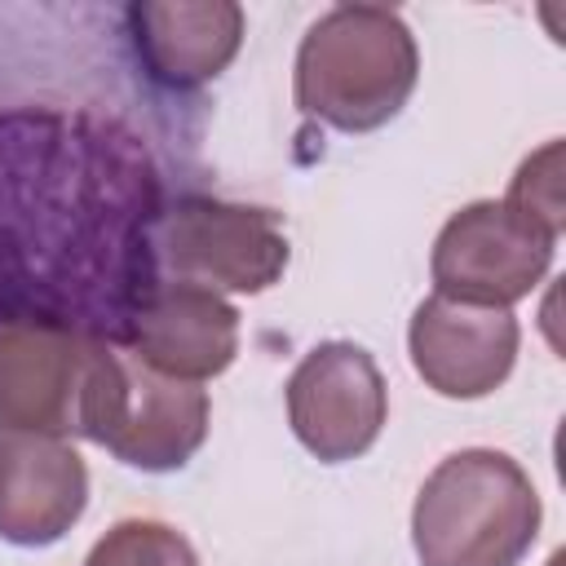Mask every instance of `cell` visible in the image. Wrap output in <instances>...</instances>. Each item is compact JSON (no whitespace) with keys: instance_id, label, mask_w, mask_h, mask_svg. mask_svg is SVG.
Wrapping results in <instances>:
<instances>
[{"instance_id":"cell-7","label":"cell","mask_w":566,"mask_h":566,"mask_svg":"<svg viewBox=\"0 0 566 566\" xmlns=\"http://www.w3.org/2000/svg\"><path fill=\"white\" fill-rule=\"evenodd\" d=\"M93 336L62 318H0V438H71Z\"/></svg>"},{"instance_id":"cell-9","label":"cell","mask_w":566,"mask_h":566,"mask_svg":"<svg viewBox=\"0 0 566 566\" xmlns=\"http://www.w3.org/2000/svg\"><path fill=\"white\" fill-rule=\"evenodd\" d=\"M119 345L172 380L203 385L239 354V310L195 283H155L124 314Z\"/></svg>"},{"instance_id":"cell-14","label":"cell","mask_w":566,"mask_h":566,"mask_svg":"<svg viewBox=\"0 0 566 566\" xmlns=\"http://www.w3.org/2000/svg\"><path fill=\"white\" fill-rule=\"evenodd\" d=\"M548 566H566V557H562V553H553V557H548Z\"/></svg>"},{"instance_id":"cell-13","label":"cell","mask_w":566,"mask_h":566,"mask_svg":"<svg viewBox=\"0 0 566 566\" xmlns=\"http://www.w3.org/2000/svg\"><path fill=\"white\" fill-rule=\"evenodd\" d=\"M504 203L513 212H522L526 221L544 226L548 234L562 239L566 226V199H562V142H544L535 155L522 159V168L513 172V186L504 195Z\"/></svg>"},{"instance_id":"cell-8","label":"cell","mask_w":566,"mask_h":566,"mask_svg":"<svg viewBox=\"0 0 566 566\" xmlns=\"http://www.w3.org/2000/svg\"><path fill=\"white\" fill-rule=\"evenodd\" d=\"M517 318L513 310L464 305L447 296H424L407 327V354L416 376L455 402L495 394L517 363Z\"/></svg>"},{"instance_id":"cell-3","label":"cell","mask_w":566,"mask_h":566,"mask_svg":"<svg viewBox=\"0 0 566 566\" xmlns=\"http://www.w3.org/2000/svg\"><path fill=\"white\" fill-rule=\"evenodd\" d=\"M75 438L106 447L142 473H172L208 438V394L146 367L133 349L93 336Z\"/></svg>"},{"instance_id":"cell-1","label":"cell","mask_w":566,"mask_h":566,"mask_svg":"<svg viewBox=\"0 0 566 566\" xmlns=\"http://www.w3.org/2000/svg\"><path fill=\"white\" fill-rule=\"evenodd\" d=\"M544 504L531 473L491 447H464L433 464L411 504L420 566H522L539 539Z\"/></svg>"},{"instance_id":"cell-5","label":"cell","mask_w":566,"mask_h":566,"mask_svg":"<svg viewBox=\"0 0 566 566\" xmlns=\"http://www.w3.org/2000/svg\"><path fill=\"white\" fill-rule=\"evenodd\" d=\"M557 234L513 212L504 199H478L447 217L433 239L429 274L438 296L509 310L548 274Z\"/></svg>"},{"instance_id":"cell-11","label":"cell","mask_w":566,"mask_h":566,"mask_svg":"<svg viewBox=\"0 0 566 566\" xmlns=\"http://www.w3.org/2000/svg\"><path fill=\"white\" fill-rule=\"evenodd\" d=\"M124 18L137 62L164 88L217 80L243 44V9L234 0H146L128 4Z\"/></svg>"},{"instance_id":"cell-10","label":"cell","mask_w":566,"mask_h":566,"mask_svg":"<svg viewBox=\"0 0 566 566\" xmlns=\"http://www.w3.org/2000/svg\"><path fill=\"white\" fill-rule=\"evenodd\" d=\"M88 504V469L66 438H0V539L13 548L57 544Z\"/></svg>"},{"instance_id":"cell-12","label":"cell","mask_w":566,"mask_h":566,"mask_svg":"<svg viewBox=\"0 0 566 566\" xmlns=\"http://www.w3.org/2000/svg\"><path fill=\"white\" fill-rule=\"evenodd\" d=\"M84 566H199V553L168 522L124 517L88 548Z\"/></svg>"},{"instance_id":"cell-2","label":"cell","mask_w":566,"mask_h":566,"mask_svg":"<svg viewBox=\"0 0 566 566\" xmlns=\"http://www.w3.org/2000/svg\"><path fill=\"white\" fill-rule=\"evenodd\" d=\"M420 80L411 27L385 4H336L296 49V106L340 133L389 124Z\"/></svg>"},{"instance_id":"cell-4","label":"cell","mask_w":566,"mask_h":566,"mask_svg":"<svg viewBox=\"0 0 566 566\" xmlns=\"http://www.w3.org/2000/svg\"><path fill=\"white\" fill-rule=\"evenodd\" d=\"M150 248L172 283L208 292H265L287 270V234L274 212L226 203L212 195H186L150 226Z\"/></svg>"},{"instance_id":"cell-6","label":"cell","mask_w":566,"mask_h":566,"mask_svg":"<svg viewBox=\"0 0 566 566\" xmlns=\"http://www.w3.org/2000/svg\"><path fill=\"white\" fill-rule=\"evenodd\" d=\"M385 416V376L376 358L354 340L314 345L287 376V424L296 442L323 464H345L371 451Z\"/></svg>"}]
</instances>
